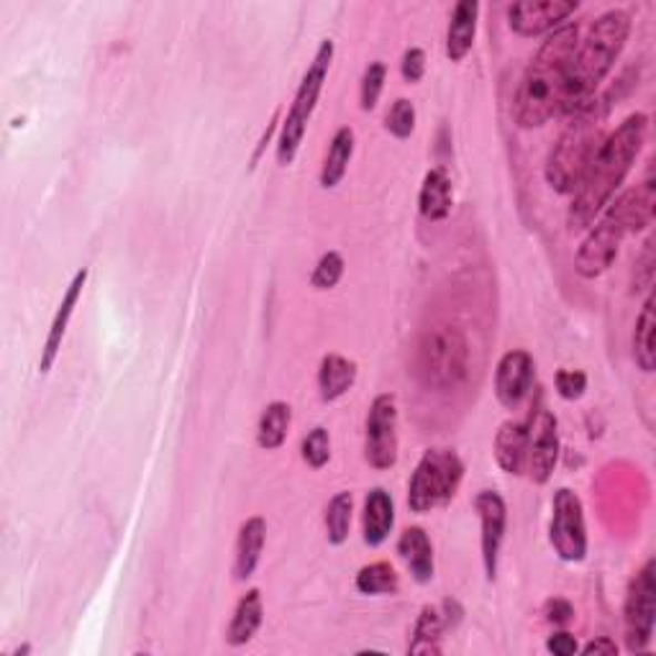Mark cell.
Here are the masks:
<instances>
[{"instance_id":"20","label":"cell","mask_w":656,"mask_h":656,"mask_svg":"<svg viewBox=\"0 0 656 656\" xmlns=\"http://www.w3.org/2000/svg\"><path fill=\"white\" fill-rule=\"evenodd\" d=\"M398 554L403 556L406 567L413 574L416 582H426L433 580V572H437V564H433V546L429 533H426L421 526H410L398 539Z\"/></svg>"},{"instance_id":"12","label":"cell","mask_w":656,"mask_h":656,"mask_svg":"<svg viewBox=\"0 0 656 656\" xmlns=\"http://www.w3.org/2000/svg\"><path fill=\"white\" fill-rule=\"evenodd\" d=\"M577 8V0H521L508 6V27L519 37H541L564 27Z\"/></svg>"},{"instance_id":"35","label":"cell","mask_w":656,"mask_h":656,"mask_svg":"<svg viewBox=\"0 0 656 656\" xmlns=\"http://www.w3.org/2000/svg\"><path fill=\"white\" fill-rule=\"evenodd\" d=\"M554 385L564 400H577L587 390V375L580 372V369H560L554 377Z\"/></svg>"},{"instance_id":"36","label":"cell","mask_w":656,"mask_h":656,"mask_svg":"<svg viewBox=\"0 0 656 656\" xmlns=\"http://www.w3.org/2000/svg\"><path fill=\"white\" fill-rule=\"evenodd\" d=\"M400 75H403L406 82H421L426 75V52L421 47H410L406 49L403 60H400Z\"/></svg>"},{"instance_id":"17","label":"cell","mask_w":656,"mask_h":656,"mask_svg":"<svg viewBox=\"0 0 656 656\" xmlns=\"http://www.w3.org/2000/svg\"><path fill=\"white\" fill-rule=\"evenodd\" d=\"M492 454H495V462L505 474L526 472L529 423L505 421L500 426L495 441H492Z\"/></svg>"},{"instance_id":"19","label":"cell","mask_w":656,"mask_h":656,"mask_svg":"<svg viewBox=\"0 0 656 656\" xmlns=\"http://www.w3.org/2000/svg\"><path fill=\"white\" fill-rule=\"evenodd\" d=\"M396 526V503L385 488H372L365 498L362 536L367 546H380Z\"/></svg>"},{"instance_id":"37","label":"cell","mask_w":656,"mask_h":656,"mask_svg":"<svg viewBox=\"0 0 656 656\" xmlns=\"http://www.w3.org/2000/svg\"><path fill=\"white\" fill-rule=\"evenodd\" d=\"M546 649L552 652L554 656H572V654L580 652V644H577V638L567 634V631H560V634L549 636Z\"/></svg>"},{"instance_id":"16","label":"cell","mask_w":656,"mask_h":656,"mask_svg":"<svg viewBox=\"0 0 656 656\" xmlns=\"http://www.w3.org/2000/svg\"><path fill=\"white\" fill-rule=\"evenodd\" d=\"M85 283H88V269L82 267V269H78L75 277H72V283L68 285V290H64V295H62L60 308H57L52 324H49V334H47L44 349H41V359H39V375H49V369L54 367L57 357H60L64 334H68L72 316H75V308L80 303V295H82V287H85Z\"/></svg>"},{"instance_id":"11","label":"cell","mask_w":656,"mask_h":656,"mask_svg":"<svg viewBox=\"0 0 656 656\" xmlns=\"http://www.w3.org/2000/svg\"><path fill=\"white\" fill-rule=\"evenodd\" d=\"M365 457L375 470H390L398 462V406L396 396H377L369 406L365 429Z\"/></svg>"},{"instance_id":"2","label":"cell","mask_w":656,"mask_h":656,"mask_svg":"<svg viewBox=\"0 0 656 656\" xmlns=\"http://www.w3.org/2000/svg\"><path fill=\"white\" fill-rule=\"evenodd\" d=\"M580 41V27L567 21L546 37L533 54L513 98V119L521 129H539L560 113L570 64Z\"/></svg>"},{"instance_id":"7","label":"cell","mask_w":656,"mask_h":656,"mask_svg":"<svg viewBox=\"0 0 656 656\" xmlns=\"http://www.w3.org/2000/svg\"><path fill=\"white\" fill-rule=\"evenodd\" d=\"M464 480V464L457 451L429 449L416 464L413 478L408 482V505L413 513H429L433 508L447 505L457 495Z\"/></svg>"},{"instance_id":"18","label":"cell","mask_w":656,"mask_h":656,"mask_svg":"<svg viewBox=\"0 0 656 656\" xmlns=\"http://www.w3.org/2000/svg\"><path fill=\"white\" fill-rule=\"evenodd\" d=\"M480 3L478 0H462L454 6L447 29V57L451 62H462L472 52L474 37H478Z\"/></svg>"},{"instance_id":"5","label":"cell","mask_w":656,"mask_h":656,"mask_svg":"<svg viewBox=\"0 0 656 656\" xmlns=\"http://www.w3.org/2000/svg\"><path fill=\"white\" fill-rule=\"evenodd\" d=\"M470 375V341L462 328L437 324L418 344V377L429 388L447 392L459 388Z\"/></svg>"},{"instance_id":"31","label":"cell","mask_w":656,"mask_h":656,"mask_svg":"<svg viewBox=\"0 0 656 656\" xmlns=\"http://www.w3.org/2000/svg\"><path fill=\"white\" fill-rule=\"evenodd\" d=\"M341 277H344V257L339 252H326L324 257L318 259L314 275H310V285H314L316 290H334V287L341 283Z\"/></svg>"},{"instance_id":"3","label":"cell","mask_w":656,"mask_h":656,"mask_svg":"<svg viewBox=\"0 0 656 656\" xmlns=\"http://www.w3.org/2000/svg\"><path fill=\"white\" fill-rule=\"evenodd\" d=\"M631 34V16L621 8L605 11L587 29V37L574 49L567 85L560 103L562 116H572L593 101L595 90L613 70Z\"/></svg>"},{"instance_id":"23","label":"cell","mask_w":656,"mask_h":656,"mask_svg":"<svg viewBox=\"0 0 656 656\" xmlns=\"http://www.w3.org/2000/svg\"><path fill=\"white\" fill-rule=\"evenodd\" d=\"M451 180L444 170H429L418 193V211L426 221H444L451 213Z\"/></svg>"},{"instance_id":"4","label":"cell","mask_w":656,"mask_h":656,"mask_svg":"<svg viewBox=\"0 0 656 656\" xmlns=\"http://www.w3.org/2000/svg\"><path fill=\"white\" fill-rule=\"evenodd\" d=\"M605 119H608V109L603 101H590L585 109L572 113V121L567 129L562 131V136L556 139L546 160V183L554 187L556 193L570 195L574 187L580 185L582 175L593 162L597 146L605 139Z\"/></svg>"},{"instance_id":"8","label":"cell","mask_w":656,"mask_h":656,"mask_svg":"<svg viewBox=\"0 0 656 656\" xmlns=\"http://www.w3.org/2000/svg\"><path fill=\"white\" fill-rule=\"evenodd\" d=\"M634 232L628 216L626 198H615V203L605 205L601 221L587 228L585 242L580 244L577 257H574V269L585 280H595L603 273H608L611 265L618 257L621 244L626 236Z\"/></svg>"},{"instance_id":"27","label":"cell","mask_w":656,"mask_h":656,"mask_svg":"<svg viewBox=\"0 0 656 656\" xmlns=\"http://www.w3.org/2000/svg\"><path fill=\"white\" fill-rule=\"evenodd\" d=\"M293 423V410L283 400H275L265 410H262L259 423H257V444L267 451H275L285 444L287 431Z\"/></svg>"},{"instance_id":"34","label":"cell","mask_w":656,"mask_h":656,"mask_svg":"<svg viewBox=\"0 0 656 656\" xmlns=\"http://www.w3.org/2000/svg\"><path fill=\"white\" fill-rule=\"evenodd\" d=\"M385 129H388L396 139H408L416 129V105L410 103L408 98H398L388 113Z\"/></svg>"},{"instance_id":"33","label":"cell","mask_w":656,"mask_h":656,"mask_svg":"<svg viewBox=\"0 0 656 656\" xmlns=\"http://www.w3.org/2000/svg\"><path fill=\"white\" fill-rule=\"evenodd\" d=\"M385 78H388V68L382 62H372L365 70L362 85H359V101H362V111H375L377 101H380Z\"/></svg>"},{"instance_id":"25","label":"cell","mask_w":656,"mask_h":656,"mask_svg":"<svg viewBox=\"0 0 656 656\" xmlns=\"http://www.w3.org/2000/svg\"><path fill=\"white\" fill-rule=\"evenodd\" d=\"M355 142H357L355 129L349 126H341L334 134L321 167V187H326V191H334V187L344 180V175H347L351 154H355Z\"/></svg>"},{"instance_id":"6","label":"cell","mask_w":656,"mask_h":656,"mask_svg":"<svg viewBox=\"0 0 656 656\" xmlns=\"http://www.w3.org/2000/svg\"><path fill=\"white\" fill-rule=\"evenodd\" d=\"M331 60H334V41L326 39L321 41V47H318L308 72L303 75L298 93H295L290 111H287V119L283 121L280 139H277V162H280V167H290L295 157H298L303 136H306L308 131V121L314 116L318 98H321L324 82L328 78V70H331Z\"/></svg>"},{"instance_id":"9","label":"cell","mask_w":656,"mask_h":656,"mask_svg":"<svg viewBox=\"0 0 656 656\" xmlns=\"http://www.w3.org/2000/svg\"><path fill=\"white\" fill-rule=\"evenodd\" d=\"M656 623V562L649 560L631 580L623 605V638L631 654L646 652Z\"/></svg>"},{"instance_id":"38","label":"cell","mask_w":656,"mask_h":656,"mask_svg":"<svg viewBox=\"0 0 656 656\" xmlns=\"http://www.w3.org/2000/svg\"><path fill=\"white\" fill-rule=\"evenodd\" d=\"M544 615L549 623H554V626H564V623L572 621L574 608L567 601H562V597H554V601H549L544 605Z\"/></svg>"},{"instance_id":"39","label":"cell","mask_w":656,"mask_h":656,"mask_svg":"<svg viewBox=\"0 0 656 656\" xmlns=\"http://www.w3.org/2000/svg\"><path fill=\"white\" fill-rule=\"evenodd\" d=\"M638 273H644L642 287H652V283H654V239L644 244L642 257H638Z\"/></svg>"},{"instance_id":"15","label":"cell","mask_w":656,"mask_h":656,"mask_svg":"<svg viewBox=\"0 0 656 656\" xmlns=\"http://www.w3.org/2000/svg\"><path fill=\"white\" fill-rule=\"evenodd\" d=\"M533 377H536V365H533V357L529 351H505L495 369V396L500 406L519 408L529 398Z\"/></svg>"},{"instance_id":"26","label":"cell","mask_w":656,"mask_h":656,"mask_svg":"<svg viewBox=\"0 0 656 656\" xmlns=\"http://www.w3.org/2000/svg\"><path fill=\"white\" fill-rule=\"evenodd\" d=\"M656 300L654 293L646 295L642 314L636 318L634 331V359L642 372H654L656 367Z\"/></svg>"},{"instance_id":"1","label":"cell","mask_w":656,"mask_h":656,"mask_svg":"<svg viewBox=\"0 0 656 656\" xmlns=\"http://www.w3.org/2000/svg\"><path fill=\"white\" fill-rule=\"evenodd\" d=\"M646 131H649V119L644 113H634L611 136L603 139L580 185L572 193V205L567 211V224L572 232H587L605 211V205L611 203L615 191L634 167L646 142Z\"/></svg>"},{"instance_id":"29","label":"cell","mask_w":656,"mask_h":656,"mask_svg":"<svg viewBox=\"0 0 656 656\" xmlns=\"http://www.w3.org/2000/svg\"><path fill=\"white\" fill-rule=\"evenodd\" d=\"M355 585L362 595H396L400 587V577L398 572L392 570V564L375 562L357 572Z\"/></svg>"},{"instance_id":"32","label":"cell","mask_w":656,"mask_h":656,"mask_svg":"<svg viewBox=\"0 0 656 656\" xmlns=\"http://www.w3.org/2000/svg\"><path fill=\"white\" fill-rule=\"evenodd\" d=\"M300 451L303 459H306L308 467H314V470H321V467L328 464V459H331V437H328L324 426L308 431V437L303 439Z\"/></svg>"},{"instance_id":"14","label":"cell","mask_w":656,"mask_h":656,"mask_svg":"<svg viewBox=\"0 0 656 656\" xmlns=\"http://www.w3.org/2000/svg\"><path fill=\"white\" fill-rule=\"evenodd\" d=\"M474 511H478L482 526V564H485L488 580H495L500 549H503L508 526V505L500 492L482 490L480 495L474 498Z\"/></svg>"},{"instance_id":"22","label":"cell","mask_w":656,"mask_h":656,"mask_svg":"<svg viewBox=\"0 0 656 656\" xmlns=\"http://www.w3.org/2000/svg\"><path fill=\"white\" fill-rule=\"evenodd\" d=\"M357 365L341 355H326L318 367V392L324 403H334L355 388Z\"/></svg>"},{"instance_id":"10","label":"cell","mask_w":656,"mask_h":656,"mask_svg":"<svg viewBox=\"0 0 656 656\" xmlns=\"http://www.w3.org/2000/svg\"><path fill=\"white\" fill-rule=\"evenodd\" d=\"M549 541L562 562H582L587 556V529L585 508L574 490L560 488L554 492L552 523H549Z\"/></svg>"},{"instance_id":"30","label":"cell","mask_w":656,"mask_h":656,"mask_svg":"<svg viewBox=\"0 0 656 656\" xmlns=\"http://www.w3.org/2000/svg\"><path fill=\"white\" fill-rule=\"evenodd\" d=\"M351 511H355V498L351 492H336L326 508V536L328 544L341 546L349 539Z\"/></svg>"},{"instance_id":"28","label":"cell","mask_w":656,"mask_h":656,"mask_svg":"<svg viewBox=\"0 0 656 656\" xmlns=\"http://www.w3.org/2000/svg\"><path fill=\"white\" fill-rule=\"evenodd\" d=\"M441 634H444V618L437 608L426 605L418 615L416 628H413V638H410L408 654L413 656H426V654H441Z\"/></svg>"},{"instance_id":"24","label":"cell","mask_w":656,"mask_h":656,"mask_svg":"<svg viewBox=\"0 0 656 656\" xmlns=\"http://www.w3.org/2000/svg\"><path fill=\"white\" fill-rule=\"evenodd\" d=\"M262 618H265V605H262V593L254 587L236 603L234 618L228 623L226 642L232 646L249 644L262 626Z\"/></svg>"},{"instance_id":"40","label":"cell","mask_w":656,"mask_h":656,"mask_svg":"<svg viewBox=\"0 0 656 656\" xmlns=\"http://www.w3.org/2000/svg\"><path fill=\"white\" fill-rule=\"evenodd\" d=\"M582 654H587V656H597V654H608V656H613V654H618V646H615V642L611 636H597V638H593V642L590 644H585L580 649Z\"/></svg>"},{"instance_id":"13","label":"cell","mask_w":656,"mask_h":656,"mask_svg":"<svg viewBox=\"0 0 656 656\" xmlns=\"http://www.w3.org/2000/svg\"><path fill=\"white\" fill-rule=\"evenodd\" d=\"M556 462H560V423H556L554 413L539 410L536 418L529 423L526 472L531 482L546 485L552 480Z\"/></svg>"},{"instance_id":"21","label":"cell","mask_w":656,"mask_h":656,"mask_svg":"<svg viewBox=\"0 0 656 656\" xmlns=\"http://www.w3.org/2000/svg\"><path fill=\"white\" fill-rule=\"evenodd\" d=\"M265 539H267L265 519L254 515V519L242 523L239 539H236V560H234V574L239 582L249 580L252 574L257 572L262 549H265Z\"/></svg>"}]
</instances>
